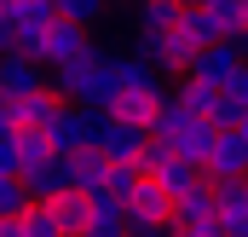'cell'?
I'll use <instances>...</instances> for the list:
<instances>
[{"mask_svg": "<svg viewBox=\"0 0 248 237\" xmlns=\"http://www.w3.org/2000/svg\"><path fill=\"white\" fill-rule=\"evenodd\" d=\"M208 197H214V226L225 237H248V179L208 185Z\"/></svg>", "mask_w": 248, "mask_h": 237, "instance_id": "6", "label": "cell"}, {"mask_svg": "<svg viewBox=\"0 0 248 237\" xmlns=\"http://www.w3.org/2000/svg\"><path fill=\"white\" fill-rule=\"evenodd\" d=\"M87 47H93V35H81V29H69V23H58V17H52V23L41 29L35 64H41V69H63V64H75V58H81Z\"/></svg>", "mask_w": 248, "mask_h": 237, "instance_id": "4", "label": "cell"}, {"mask_svg": "<svg viewBox=\"0 0 248 237\" xmlns=\"http://www.w3.org/2000/svg\"><path fill=\"white\" fill-rule=\"evenodd\" d=\"M87 237H127V214H122V203L93 197V208H87Z\"/></svg>", "mask_w": 248, "mask_h": 237, "instance_id": "17", "label": "cell"}, {"mask_svg": "<svg viewBox=\"0 0 248 237\" xmlns=\"http://www.w3.org/2000/svg\"><path fill=\"white\" fill-rule=\"evenodd\" d=\"M116 69H122V93H168V75L150 69L144 58H133V52H122Z\"/></svg>", "mask_w": 248, "mask_h": 237, "instance_id": "15", "label": "cell"}, {"mask_svg": "<svg viewBox=\"0 0 248 237\" xmlns=\"http://www.w3.org/2000/svg\"><path fill=\"white\" fill-rule=\"evenodd\" d=\"M12 52V35H6V17H0V58Z\"/></svg>", "mask_w": 248, "mask_h": 237, "instance_id": "21", "label": "cell"}, {"mask_svg": "<svg viewBox=\"0 0 248 237\" xmlns=\"http://www.w3.org/2000/svg\"><path fill=\"white\" fill-rule=\"evenodd\" d=\"M248 174V133H214V151L202 162V185H231Z\"/></svg>", "mask_w": 248, "mask_h": 237, "instance_id": "3", "label": "cell"}, {"mask_svg": "<svg viewBox=\"0 0 248 237\" xmlns=\"http://www.w3.org/2000/svg\"><path fill=\"white\" fill-rule=\"evenodd\" d=\"M202 17H208L219 47H243V35H248V6L243 0H202Z\"/></svg>", "mask_w": 248, "mask_h": 237, "instance_id": "8", "label": "cell"}, {"mask_svg": "<svg viewBox=\"0 0 248 237\" xmlns=\"http://www.w3.org/2000/svg\"><path fill=\"white\" fill-rule=\"evenodd\" d=\"M168 226H173V232H208V226H214V197H208V185H190L185 197H173Z\"/></svg>", "mask_w": 248, "mask_h": 237, "instance_id": "10", "label": "cell"}, {"mask_svg": "<svg viewBox=\"0 0 248 237\" xmlns=\"http://www.w3.org/2000/svg\"><path fill=\"white\" fill-rule=\"evenodd\" d=\"M58 110V99L52 93H29V99H6V121H12V133H46V121Z\"/></svg>", "mask_w": 248, "mask_h": 237, "instance_id": "11", "label": "cell"}, {"mask_svg": "<svg viewBox=\"0 0 248 237\" xmlns=\"http://www.w3.org/2000/svg\"><path fill=\"white\" fill-rule=\"evenodd\" d=\"M98 133H104V110L58 104L41 139H46V151H52V156H81V151H93V145H98Z\"/></svg>", "mask_w": 248, "mask_h": 237, "instance_id": "1", "label": "cell"}, {"mask_svg": "<svg viewBox=\"0 0 248 237\" xmlns=\"http://www.w3.org/2000/svg\"><path fill=\"white\" fill-rule=\"evenodd\" d=\"M202 121L214 133H248V81L243 87H208V104H202Z\"/></svg>", "mask_w": 248, "mask_h": 237, "instance_id": "5", "label": "cell"}, {"mask_svg": "<svg viewBox=\"0 0 248 237\" xmlns=\"http://www.w3.org/2000/svg\"><path fill=\"white\" fill-rule=\"evenodd\" d=\"M179 237H225L219 226H208V232H179Z\"/></svg>", "mask_w": 248, "mask_h": 237, "instance_id": "22", "label": "cell"}, {"mask_svg": "<svg viewBox=\"0 0 248 237\" xmlns=\"http://www.w3.org/2000/svg\"><path fill=\"white\" fill-rule=\"evenodd\" d=\"M17 237H58L52 214H46V203H29V208L17 214Z\"/></svg>", "mask_w": 248, "mask_h": 237, "instance_id": "19", "label": "cell"}, {"mask_svg": "<svg viewBox=\"0 0 248 237\" xmlns=\"http://www.w3.org/2000/svg\"><path fill=\"white\" fill-rule=\"evenodd\" d=\"M168 151H173V156H185L190 168L202 174V162H208V151H214V127H208V121H196V116H190L185 127H179V133L168 139Z\"/></svg>", "mask_w": 248, "mask_h": 237, "instance_id": "13", "label": "cell"}, {"mask_svg": "<svg viewBox=\"0 0 248 237\" xmlns=\"http://www.w3.org/2000/svg\"><path fill=\"white\" fill-rule=\"evenodd\" d=\"M29 93H46V69L35 58L6 52V58H0V99H29Z\"/></svg>", "mask_w": 248, "mask_h": 237, "instance_id": "9", "label": "cell"}, {"mask_svg": "<svg viewBox=\"0 0 248 237\" xmlns=\"http://www.w3.org/2000/svg\"><path fill=\"white\" fill-rule=\"evenodd\" d=\"M12 151H17V179H23V174H35V168L52 156L41 133H12Z\"/></svg>", "mask_w": 248, "mask_h": 237, "instance_id": "18", "label": "cell"}, {"mask_svg": "<svg viewBox=\"0 0 248 237\" xmlns=\"http://www.w3.org/2000/svg\"><path fill=\"white\" fill-rule=\"evenodd\" d=\"M179 0H144L139 12H133V29H139V41H162V35H173L179 29Z\"/></svg>", "mask_w": 248, "mask_h": 237, "instance_id": "12", "label": "cell"}, {"mask_svg": "<svg viewBox=\"0 0 248 237\" xmlns=\"http://www.w3.org/2000/svg\"><path fill=\"white\" fill-rule=\"evenodd\" d=\"M87 208H93V197H81V191H69V197H58V203H46V214H52L58 237H87Z\"/></svg>", "mask_w": 248, "mask_h": 237, "instance_id": "14", "label": "cell"}, {"mask_svg": "<svg viewBox=\"0 0 248 237\" xmlns=\"http://www.w3.org/2000/svg\"><path fill=\"white\" fill-rule=\"evenodd\" d=\"M179 81H196V87H243L248 69H243V47H208V52H196L190 58V69L179 75Z\"/></svg>", "mask_w": 248, "mask_h": 237, "instance_id": "2", "label": "cell"}, {"mask_svg": "<svg viewBox=\"0 0 248 237\" xmlns=\"http://www.w3.org/2000/svg\"><path fill=\"white\" fill-rule=\"evenodd\" d=\"M29 208V197H23V185L17 179H0V220H17Z\"/></svg>", "mask_w": 248, "mask_h": 237, "instance_id": "20", "label": "cell"}, {"mask_svg": "<svg viewBox=\"0 0 248 237\" xmlns=\"http://www.w3.org/2000/svg\"><path fill=\"white\" fill-rule=\"evenodd\" d=\"M122 214H127V232H150V226H168V214H173V203L150 185V179H139L133 191H127V203H122Z\"/></svg>", "mask_w": 248, "mask_h": 237, "instance_id": "7", "label": "cell"}, {"mask_svg": "<svg viewBox=\"0 0 248 237\" xmlns=\"http://www.w3.org/2000/svg\"><path fill=\"white\" fill-rule=\"evenodd\" d=\"M150 185H156V191H162V197H168V203H173V197H185L190 185H202V174H196V168H190L185 156H168V162H162V168H156V174H150Z\"/></svg>", "mask_w": 248, "mask_h": 237, "instance_id": "16", "label": "cell"}]
</instances>
